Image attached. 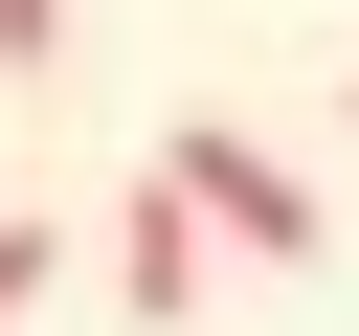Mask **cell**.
I'll return each mask as SVG.
<instances>
[{
	"mask_svg": "<svg viewBox=\"0 0 359 336\" xmlns=\"http://www.w3.org/2000/svg\"><path fill=\"white\" fill-rule=\"evenodd\" d=\"M22 314H45V224H0V336H22Z\"/></svg>",
	"mask_w": 359,
	"mask_h": 336,
	"instance_id": "277c9868",
	"label": "cell"
},
{
	"mask_svg": "<svg viewBox=\"0 0 359 336\" xmlns=\"http://www.w3.org/2000/svg\"><path fill=\"white\" fill-rule=\"evenodd\" d=\"M337 112H359V67H337Z\"/></svg>",
	"mask_w": 359,
	"mask_h": 336,
	"instance_id": "5b68a950",
	"label": "cell"
},
{
	"mask_svg": "<svg viewBox=\"0 0 359 336\" xmlns=\"http://www.w3.org/2000/svg\"><path fill=\"white\" fill-rule=\"evenodd\" d=\"M157 179H180V202H202L224 246H269V269H314V246H337V202H314V179H292L269 134H224V112H180V134H157Z\"/></svg>",
	"mask_w": 359,
	"mask_h": 336,
	"instance_id": "6da1fadb",
	"label": "cell"
},
{
	"mask_svg": "<svg viewBox=\"0 0 359 336\" xmlns=\"http://www.w3.org/2000/svg\"><path fill=\"white\" fill-rule=\"evenodd\" d=\"M112 314H135V336H180V314H202V202H180V179H135V202H112Z\"/></svg>",
	"mask_w": 359,
	"mask_h": 336,
	"instance_id": "7a4b0ae2",
	"label": "cell"
},
{
	"mask_svg": "<svg viewBox=\"0 0 359 336\" xmlns=\"http://www.w3.org/2000/svg\"><path fill=\"white\" fill-rule=\"evenodd\" d=\"M0 67L45 90V67H67V0H0Z\"/></svg>",
	"mask_w": 359,
	"mask_h": 336,
	"instance_id": "3957f363",
	"label": "cell"
}]
</instances>
